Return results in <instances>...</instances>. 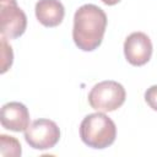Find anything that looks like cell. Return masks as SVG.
<instances>
[{
	"instance_id": "10",
	"label": "cell",
	"mask_w": 157,
	"mask_h": 157,
	"mask_svg": "<svg viewBox=\"0 0 157 157\" xmlns=\"http://www.w3.org/2000/svg\"><path fill=\"white\" fill-rule=\"evenodd\" d=\"M13 53L11 45L7 43L5 37H1V74L6 72L12 65Z\"/></svg>"
},
{
	"instance_id": "12",
	"label": "cell",
	"mask_w": 157,
	"mask_h": 157,
	"mask_svg": "<svg viewBox=\"0 0 157 157\" xmlns=\"http://www.w3.org/2000/svg\"><path fill=\"white\" fill-rule=\"evenodd\" d=\"M103 4H105V5H109V6H112V5H115V4H118L120 0H101Z\"/></svg>"
},
{
	"instance_id": "9",
	"label": "cell",
	"mask_w": 157,
	"mask_h": 157,
	"mask_svg": "<svg viewBox=\"0 0 157 157\" xmlns=\"http://www.w3.org/2000/svg\"><path fill=\"white\" fill-rule=\"evenodd\" d=\"M21 144L20 141L13 137L5 134L0 135V156L1 157H18L21 156Z\"/></svg>"
},
{
	"instance_id": "2",
	"label": "cell",
	"mask_w": 157,
	"mask_h": 157,
	"mask_svg": "<svg viewBox=\"0 0 157 157\" xmlns=\"http://www.w3.org/2000/svg\"><path fill=\"white\" fill-rule=\"evenodd\" d=\"M80 136L83 144L92 148H105L117 137L114 121L102 112L88 114L80 125Z\"/></svg>"
},
{
	"instance_id": "4",
	"label": "cell",
	"mask_w": 157,
	"mask_h": 157,
	"mask_svg": "<svg viewBox=\"0 0 157 157\" xmlns=\"http://www.w3.org/2000/svg\"><path fill=\"white\" fill-rule=\"evenodd\" d=\"M59 139V126L49 119H37L25 130V140L34 150H49L58 144Z\"/></svg>"
},
{
	"instance_id": "11",
	"label": "cell",
	"mask_w": 157,
	"mask_h": 157,
	"mask_svg": "<svg viewBox=\"0 0 157 157\" xmlns=\"http://www.w3.org/2000/svg\"><path fill=\"white\" fill-rule=\"evenodd\" d=\"M145 101L150 105V108H152L153 110L157 112V85H153L146 90Z\"/></svg>"
},
{
	"instance_id": "7",
	"label": "cell",
	"mask_w": 157,
	"mask_h": 157,
	"mask_svg": "<svg viewBox=\"0 0 157 157\" xmlns=\"http://www.w3.org/2000/svg\"><path fill=\"white\" fill-rule=\"evenodd\" d=\"M2 128L11 131H25L29 126V112L20 102H9L2 105L0 113Z\"/></svg>"
},
{
	"instance_id": "3",
	"label": "cell",
	"mask_w": 157,
	"mask_h": 157,
	"mask_svg": "<svg viewBox=\"0 0 157 157\" xmlns=\"http://www.w3.org/2000/svg\"><path fill=\"white\" fill-rule=\"evenodd\" d=\"M126 98V92L123 85L117 81L107 80L94 85L88 93L90 105L102 113L117 110L123 105Z\"/></svg>"
},
{
	"instance_id": "6",
	"label": "cell",
	"mask_w": 157,
	"mask_h": 157,
	"mask_svg": "<svg viewBox=\"0 0 157 157\" xmlns=\"http://www.w3.org/2000/svg\"><path fill=\"white\" fill-rule=\"evenodd\" d=\"M124 55L129 64L142 66L151 59L152 43L150 37L144 32H132L124 42Z\"/></svg>"
},
{
	"instance_id": "8",
	"label": "cell",
	"mask_w": 157,
	"mask_h": 157,
	"mask_svg": "<svg viewBox=\"0 0 157 157\" xmlns=\"http://www.w3.org/2000/svg\"><path fill=\"white\" fill-rule=\"evenodd\" d=\"M34 11L37 20L45 27L59 26L65 16L64 5L59 0H38Z\"/></svg>"
},
{
	"instance_id": "1",
	"label": "cell",
	"mask_w": 157,
	"mask_h": 157,
	"mask_svg": "<svg viewBox=\"0 0 157 157\" xmlns=\"http://www.w3.org/2000/svg\"><path fill=\"white\" fill-rule=\"evenodd\" d=\"M105 28V12L97 5L85 4L74 15L72 39L78 49L92 52L101 45Z\"/></svg>"
},
{
	"instance_id": "13",
	"label": "cell",
	"mask_w": 157,
	"mask_h": 157,
	"mask_svg": "<svg viewBox=\"0 0 157 157\" xmlns=\"http://www.w3.org/2000/svg\"><path fill=\"white\" fill-rule=\"evenodd\" d=\"M9 2H16V0H0V4H9Z\"/></svg>"
},
{
	"instance_id": "5",
	"label": "cell",
	"mask_w": 157,
	"mask_h": 157,
	"mask_svg": "<svg viewBox=\"0 0 157 157\" xmlns=\"http://www.w3.org/2000/svg\"><path fill=\"white\" fill-rule=\"evenodd\" d=\"M27 27V17L17 2L0 4V32L6 39L22 36Z\"/></svg>"
}]
</instances>
